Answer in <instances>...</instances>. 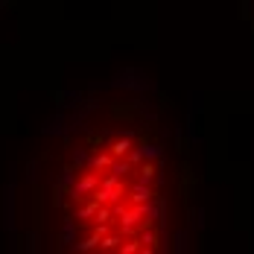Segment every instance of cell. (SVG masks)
Segmentation results:
<instances>
[{
  "label": "cell",
  "mask_w": 254,
  "mask_h": 254,
  "mask_svg": "<svg viewBox=\"0 0 254 254\" xmlns=\"http://www.w3.org/2000/svg\"><path fill=\"white\" fill-rule=\"evenodd\" d=\"M170 181V155L158 128L143 114L108 111L67 137L44 173L56 249L164 252Z\"/></svg>",
  "instance_id": "6da1fadb"
}]
</instances>
